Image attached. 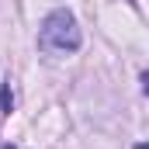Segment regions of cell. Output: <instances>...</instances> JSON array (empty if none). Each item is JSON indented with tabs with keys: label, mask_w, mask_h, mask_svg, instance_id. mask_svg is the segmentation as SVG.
<instances>
[{
	"label": "cell",
	"mask_w": 149,
	"mask_h": 149,
	"mask_svg": "<svg viewBox=\"0 0 149 149\" xmlns=\"http://www.w3.org/2000/svg\"><path fill=\"white\" fill-rule=\"evenodd\" d=\"M10 104H14V97H10V83H3V87H0V118L10 114Z\"/></svg>",
	"instance_id": "2"
},
{
	"label": "cell",
	"mask_w": 149,
	"mask_h": 149,
	"mask_svg": "<svg viewBox=\"0 0 149 149\" xmlns=\"http://www.w3.org/2000/svg\"><path fill=\"white\" fill-rule=\"evenodd\" d=\"M80 45H83V35H80L76 17L66 7L49 10L45 21H42V28H38V49L52 52V56H66V52H76Z\"/></svg>",
	"instance_id": "1"
},
{
	"label": "cell",
	"mask_w": 149,
	"mask_h": 149,
	"mask_svg": "<svg viewBox=\"0 0 149 149\" xmlns=\"http://www.w3.org/2000/svg\"><path fill=\"white\" fill-rule=\"evenodd\" d=\"M142 90H146V94H149V70H146V73H142Z\"/></svg>",
	"instance_id": "3"
},
{
	"label": "cell",
	"mask_w": 149,
	"mask_h": 149,
	"mask_svg": "<svg viewBox=\"0 0 149 149\" xmlns=\"http://www.w3.org/2000/svg\"><path fill=\"white\" fill-rule=\"evenodd\" d=\"M135 149H149V142H142V146H135Z\"/></svg>",
	"instance_id": "4"
},
{
	"label": "cell",
	"mask_w": 149,
	"mask_h": 149,
	"mask_svg": "<svg viewBox=\"0 0 149 149\" xmlns=\"http://www.w3.org/2000/svg\"><path fill=\"white\" fill-rule=\"evenodd\" d=\"M3 149H17V146H3Z\"/></svg>",
	"instance_id": "5"
}]
</instances>
